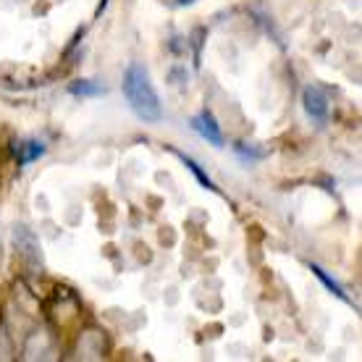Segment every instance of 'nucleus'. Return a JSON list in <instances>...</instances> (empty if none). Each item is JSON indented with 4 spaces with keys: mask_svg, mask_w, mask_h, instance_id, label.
Wrapping results in <instances>:
<instances>
[{
    "mask_svg": "<svg viewBox=\"0 0 362 362\" xmlns=\"http://www.w3.org/2000/svg\"><path fill=\"white\" fill-rule=\"evenodd\" d=\"M121 92L127 98L129 108L139 121L145 124H158L163 118V105H160V95L155 90L150 71L142 64H129L124 71V82H121Z\"/></svg>",
    "mask_w": 362,
    "mask_h": 362,
    "instance_id": "nucleus-1",
    "label": "nucleus"
},
{
    "mask_svg": "<svg viewBox=\"0 0 362 362\" xmlns=\"http://www.w3.org/2000/svg\"><path fill=\"white\" fill-rule=\"evenodd\" d=\"M302 108L308 113L310 121H315V124H326L328 121V98L323 90H317V87H305L302 90Z\"/></svg>",
    "mask_w": 362,
    "mask_h": 362,
    "instance_id": "nucleus-2",
    "label": "nucleus"
},
{
    "mask_svg": "<svg viewBox=\"0 0 362 362\" xmlns=\"http://www.w3.org/2000/svg\"><path fill=\"white\" fill-rule=\"evenodd\" d=\"M192 129H194L208 145L223 147V132H221V127L216 124V116H213L210 110H202V113H197V116L192 118Z\"/></svg>",
    "mask_w": 362,
    "mask_h": 362,
    "instance_id": "nucleus-3",
    "label": "nucleus"
},
{
    "mask_svg": "<svg viewBox=\"0 0 362 362\" xmlns=\"http://www.w3.org/2000/svg\"><path fill=\"white\" fill-rule=\"evenodd\" d=\"M13 153H16L18 165H29L32 160H37L40 155L45 153V145H42V142H37V139H27V142H16Z\"/></svg>",
    "mask_w": 362,
    "mask_h": 362,
    "instance_id": "nucleus-4",
    "label": "nucleus"
},
{
    "mask_svg": "<svg viewBox=\"0 0 362 362\" xmlns=\"http://www.w3.org/2000/svg\"><path fill=\"white\" fill-rule=\"evenodd\" d=\"M310 271H313V276H315V279L320 281V284H323V286H326V289L331 291L334 297H339L341 302H349V305H352V299H349V294H346V291L341 289V284H336V281L331 279V276H328V273L323 271L320 265H310Z\"/></svg>",
    "mask_w": 362,
    "mask_h": 362,
    "instance_id": "nucleus-5",
    "label": "nucleus"
},
{
    "mask_svg": "<svg viewBox=\"0 0 362 362\" xmlns=\"http://www.w3.org/2000/svg\"><path fill=\"white\" fill-rule=\"evenodd\" d=\"M69 92L76 98H98V95H105V87L100 82H92V79H79V82L69 84Z\"/></svg>",
    "mask_w": 362,
    "mask_h": 362,
    "instance_id": "nucleus-6",
    "label": "nucleus"
},
{
    "mask_svg": "<svg viewBox=\"0 0 362 362\" xmlns=\"http://www.w3.org/2000/svg\"><path fill=\"white\" fill-rule=\"evenodd\" d=\"M173 155H176V158H179L181 163L187 165V168H189V171L194 173V176H197V181H199V184H202V187H205V189H210V192H218V187H216V184H213V179H210L208 173L202 171V168H199V165L194 163V160H192V158H187V155H184V153H176V150H173Z\"/></svg>",
    "mask_w": 362,
    "mask_h": 362,
    "instance_id": "nucleus-7",
    "label": "nucleus"
},
{
    "mask_svg": "<svg viewBox=\"0 0 362 362\" xmlns=\"http://www.w3.org/2000/svg\"><path fill=\"white\" fill-rule=\"evenodd\" d=\"M234 153L245 160V163H255V160H263V150H252V147H247L245 142H236L234 145Z\"/></svg>",
    "mask_w": 362,
    "mask_h": 362,
    "instance_id": "nucleus-8",
    "label": "nucleus"
},
{
    "mask_svg": "<svg viewBox=\"0 0 362 362\" xmlns=\"http://www.w3.org/2000/svg\"><path fill=\"white\" fill-rule=\"evenodd\" d=\"M194 0H176V6H192Z\"/></svg>",
    "mask_w": 362,
    "mask_h": 362,
    "instance_id": "nucleus-9",
    "label": "nucleus"
}]
</instances>
